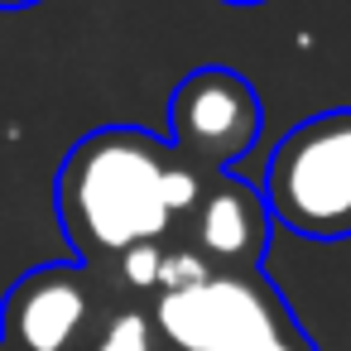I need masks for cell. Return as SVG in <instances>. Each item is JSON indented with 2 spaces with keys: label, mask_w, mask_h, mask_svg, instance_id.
<instances>
[{
  "label": "cell",
  "mask_w": 351,
  "mask_h": 351,
  "mask_svg": "<svg viewBox=\"0 0 351 351\" xmlns=\"http://www.w3.org/2000/svg\"><path fill=\"white\" fill-rule=\"evenodd\" d=\"M111 279V274H106ZM87 351H164V337H159V322H154V308L145 293H130L111 279V298L92 327V341Z\"/></svg>",
  "instance_id": "52a82bcc"
},
{
  "label": "cell",
  "mask_w": 351,
  "mask_h": 351,
  "mask_svg": "<svg viewBox=\"0 0 351 351\" xmlns=\"http://www.w3.org/2000/svg\"><path fill=\"white\" fill-rule=\"evenodd\" d=\"M260 197L279 226L308 241L351 236V106L293 125L269 164Z\"/></svg>",
  "instance_id": "3957f363"
},
{
  "label": "cell",
  "mask_w": 351,
  "mask_h": 351,
  "mask_svg": "<svg viewBox=\"0 0 351 351\" xmlns=\"http://www.w3.org/2000/svg\"><path fill=\"white\" fill-rule=\"evenodd\" d=\"M111 279L77 260L34 265L0 303V351H87Z\"/></svg>",
  "instance_id": "277c9868"
},
{
  "label": "cell",
  "mask_w": 351,
  "mask_h": 351,
  "mask_svg": "<svg viewBox=\"0 0 351 351\" xmlns=\"http://www.w3.org/2000/svg\"><path fill=\"white\" fill-rule=\"evenodd\" d=\"M265 130L255 87L231 68H197L169 97V145L197 173H231Z\"/></svg>",
  "instance_id": "5b68a950"
},
{
  "label": "cell",
  "mask_w": 351,
  "mask_h": 351,
  "mask_svg": "<svg viewBox=\"0 0 351 351\" xmlns=\"http://www.w3.org/2000/svg\"><path fill=\"white\" fill-rule=\"evenodd\" d=\"M226 5H265V0H226Z\"/></svg>",
  "instance_id": "9c48e42d"
},
{
  "label": "cell",
  "mask_w": 351,
  "mask_h": 351,
  "mask_svg": "<svg viewBox=\"0 0 351 351\" xmlns=\"http://www.w3.org/2000/svg\"><path fill=\"white\" fill-rule=\"evenodd\" d=\"M149 308L164 351H317L260 269H207L169 241Z\"/></svg>",
  "instance_id": "7a4b0ae2"
},
{
  "label": "cell",
  "mask_w": 351,
  "mask_h": 351,
  "mask_svg": "<svg viewBox=\"0 0 351 351\" xmlns=\"http://www.w3.org/2000/svg\"><path fill=\"white\" fill-rule=\"evenodd\" d=\"M34 5H44V0H0V10H34Z\"/></svg>",
  "instance_id": "ba28073f"
},
{
  "label": "cell",
  "mask_w": 351,
  "mask_h": 351,
  "mask_svg": "<svg viewBox=\"0 0 351 351\" xmlns=\"http://www.w3.org/2000/svg\"><path fill=\"white\" fill-rule=\"evenodd\" d=\"M274 217L255 183L236 173H202L197 197L178 217L169 245L188 250L207 269H260L269 250Z\"/></svg>",
  "instance_id": "8992f818"
},
{
  "label": "cell",
  "mask_w": 351,
  "mask_h": 351,
  "mask_svg": "<svg viewBox=\"0 0 351 351\" xmlns=\"http://www.w3.org/2000/svg\"><path fill=\"white\" fill-rule=\"evenodd\" d=\"M202 173L173 145L140 125H101L82 135L53 183L63 236L87 269H116L140 245H164L197 197Z\"/></svg>",
  "instance_id": "6da1fadb"
}]
</instances>
